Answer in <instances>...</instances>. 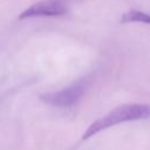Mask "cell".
Listing matches in <instances>:
<instances>
[{
	"instance_id": "1",
	"label": "cell",
	"mask_w": 150,
	"mask_h": 150,
	"mask_svg": "<svg viewBox=\"0 0 150 150\" xmlns=\"http://www.w3.org/2000/svg\"><path fill=\"white\" fill-rule=\"evenodd\" d=\"M150 117V105L148 104H124L115 108L103 117L96 120L84 131L82 139H88L97 132L110 127L117 125L128 121H137Z\"/></svg>"
},
{
	"instance_id": "2",
	"label": "cell",
	"mask_w": 150,
	"mask_h": 150,
	"mask_svg": "<svg viewBox=\"0 0 150 150\" xmlns=\"http://www.w3.org/2000/svg\"><path fill=\"white\" fill-rule=\"evenodd\" d=\"M68 13V5L64 0H41L30 5L20 15L19 19L30 18H54L62 16Z\"/></svg>"
},
{
	"instance_id": "3",
	"label": "cell",
	"mask_w": 150,
	"mask_h": 150,
	"mask_svg": "<svg viewBox=\"0 0 150 150\" xmlns=\"http://www.w3.org/2000/svg\"><path fill=\"white\" fill-rule=\"evenodd\" d=\"M84 93V86L82 83L73 84L68 88L55 93H47L40 96V98L50 105L60 107V108H68L76 104Z\"/></svg>"
},
{
	"instance_id": "4",
	"label": "cell",
	"mask_w": 150,
	"mask_h": 150,
	"mask_svg": "<svg viewBox=\"0 0 150 150\" xmlns=\"http://www.w3.org/2000/svg\"><path fill=\"white\" fill-rule=\"evenodd\" d=\"M130 22H141L145 25H150V14L138 9H131L124 13L121 18V23H130Z\"/></svg>"
}]
</instances>
